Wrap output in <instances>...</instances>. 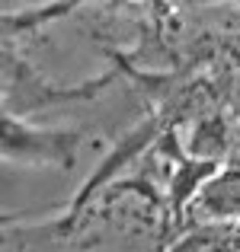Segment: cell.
<instances>
[{
  "mask_svg": "<svg viewBox=\"0 0 240 252\" xmlns=\"http://www.w3.org/2000/svg\"><path fill=\"white\" fill-rule=\"evenodd\" d=\"M6 6H13V3H51V6H45V10H39L32 19H45V16H55V13H61V10H68V6H74L77 0H3Z\"/></svg>",
  "mask_w": 240,
  "mask_h": 252,
  "instance_id": "obj_1",
  "label": "cell"
}]
</instances>
